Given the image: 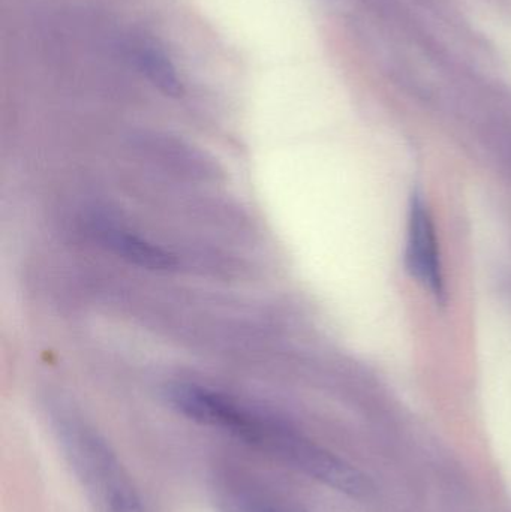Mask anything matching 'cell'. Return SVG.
<instances>
[{
  "mask_svg": "<svg viewBox=\"0 0 511 512\" xmlns=\"http://www.w3.org/2000/svg\"><path fill=\"white\" fill-rule=\"evenodd\" d=\"M167 397L180 414L195 423L228 433L339 492H365V480L357 469L296 430L255 414L225 394L191 382H176L167 388Z\"/></svg>",
  "mask_w": 511,
  "mask_h": 512,
  "instance_id": "6da1fadb",
  "label": "cell"
},
{
  "mask_svg": "<svg viewBox=\"0 0 511 512\" xmlns=\"http://www.w3.org/2000/svg\"><path fill=\"white\" fill-rule=\"evenodd\" d=\"M405 265L411 276L428 288L438 301L446 300L443 265L438 251L434 219L419 195H414L411 200Z\"/></svg>",
  "mask_w": 511,
  "mask_h": 512,
  "instance_id": "3957f363",
  "label": "cell"
},
{
  "mask_svg": "<svg viewBox=\"0 0 511 512\" xmlns=\"http://www.w3.org/2000/svg\"><path fill=\"white\" fill-rule=\"evenodd\" d=\"M135 60L141 72L149 78L153 86L158 87L164 95L179 98L183 95L182 81L177 77L176 68L167 54L155 42L141 41L135 50Z\"/></svg>",
  "mask_w": 511,
  "mask_h": 512,
  "instance_id": "5b68a950",
  "label": "cell"
},
{
  "mask_svg": "<svg viewBox=\"0 0 511 512\" xmlns=\"http://www.w3.org/2000/svg\"><path fill=\"white\" fill-rule=\"evenodd\" d=\"M260 512H282L278 510H261Z\"/></svg>",
  "mask_w": 511,
  "mask_h": 512,
  "instance_id": "8992f818",
  "label": "cell"
},
{
  "mask_svg": "<svg viewBox=\"0 0 511 512\" xmlns=\"http://www.w3.org/2000/svg\"><path fill=\"white\" fill-rule=\"evenodd\" d=\"M77 472L104 512H146L125 469L107 444H96L84 451Z\"/></svg>",
  "mask_w": 511,
  "mask_h": 512,
  "instance_id": "7a4b0ae2",
  "label": "cell"
},
{
  "mask_svg": "<svg viewBox=\"0 0 511 512\" xmlns=\"http://www.w3.org/2000/svg\"><path fill=\"white\" fill-rule=\"evenodd\" d=\"M99 234L111 252L137 267L155 271H170L177 267L176 256L171 252L122 227L104 225L99 228Z\"/></svg>",
  "mask_w": 511,
  "mask_h": 512,
  "instance_id": "277c9868",
  "label": "cell"
}]
</instances>
